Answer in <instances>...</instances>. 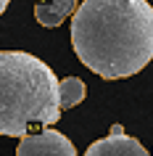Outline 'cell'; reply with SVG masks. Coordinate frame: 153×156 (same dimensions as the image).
Here are the masks:
<instances>
[{
	"label": "cell",
	"instance_id": "cell-3",
	"mask_svg": "<svg viewBox=\"0 0 153 156\" xmlns=\"http://www.w3.org/2000/svg\"><path fill=\"white\" fill-rule=\"evenodd\" d=\"M16 156H77V148L64 132L45 130L21 135V143L16 146Z\"/></svg>",
	"mask_w": 153,
	"mask_h": 156
},
{
	"label": "cell",
	"instance_id": "cell-4",
	"mask_svg": "<svg viewBox=\"0 0 153 156\" xmlns=\"http://www.w3.org/2000/svg\"><path fill=\"white\" fill-rule=\"evenodd\" d=\"M85 156H151V154L143 148V143L137 138L127 135L119 124H113V130L106 138L95 140L85 151Z\"/></svg>",
	"mask_w": 153,
	"mask_h": 156
},
{
	"label": "cell",
	"instance_id": "cell-7",
	"mask_svg": "<svg viewBox=\"0 0 153 156\" xmlns=\"http://www.w3.org/2000/svg\"><path fill=\"white\" fill-rule=\"evenodd\" d=\"M8 3H11V0H0V16H3V11L8 8Z\"/></svg>",
	"mask_w": 153,
	"mask_h": 156
},
{
	"label": "cell",
	"instance_id": "cell-6",
	"mask_svg": "<svg viewBox=\"0 0 153 156\" xmlns=\"http://www.w3.org/2000/svg\"><path fill=\"white\" fill-rule=\"evenodd\" d=\"M58 95H61V108H74L77 103L85 101L87 87L79 77H66V80L58 82Z\"/></svg>",
	"mask_w": 153,
	"mask_h": 156
},
{
	"label": "cell",
	"instance_id": "cell-1",
	"mask_svg": "<svg viewBox=\"0 0 153 156\" xmlns=\"http://www.w3.org/2000/svg\"><path fill=\"white\" fill-rule=\"evenodd\" d=\"M71 45L98 77H132L153 58V5L148 0H85L71 13Z\"/></svg>",
	"mask_w": 153,
	"mask_h": 156
},
{
	"label": "cell",
	"instance_id": "cell-5",
	"mask_svg": "<svg viewBox=\"0 0 153 156\" xmlns=\"http://www.w3.org/2000/svg\"><path fill=\"white\" fill-rule=\"evenodd\" d=\"M74 11H77V0H37L34 19L37 24L53 29V27H61L66 16H71Z\"/></svg>",
	"mask_w": 153,
	"mask_h": 156
},
{
	"label": "cell",
	"instance_id": "cell-2",
	"mask_svg": "<svg viewBox=\"0 0 153 156\" xmlns=\"http://www.w3.org/2000/svg\"><path fill=\"white\" fill-rule=\"evenodd\" d=\"M53 69L32 53L0 50V135L21 138L61 116Z\"/></svg>",
	"mask_w": 153,
	"mask_h": 156
}]
</instances>
